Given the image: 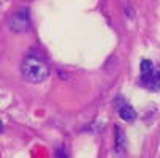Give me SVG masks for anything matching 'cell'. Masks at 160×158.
Returning a JSON list of instances; mask_svg holds the SVG:
<instances>
[{"label":"cell","instance_id":"1","mask_svg":"<svg viewBox=\"0 0 160 158\" xmlns=\"http://www.w3.org/2000/svg\"><path fill=\"white\" fill-rule=\"evenodd\" d=\"M21 73L26 81L32 84H38L49 76V66L44 59L37 55L35 52H30L24 57V60L21 63Z\"/></svg>","mask_w":160,"mask_h":158},{"label":"cell","instance_id":"2","mask_svg":"<svg viewBox=\"0 0 160 158\" xmlns=\"http://www.w3.org/2000/svg\"><path fill=\"white\" fill-rule=\"evenodd\" d=\"M8 27L14 33L29 32L30 30V13H29V8L16 10L8 19Z\"/></svg>","mask_w":160,"mask_h":158},{"label":"cell","instance_id":"3","mask_svg":"<svg viewBox=\"0 0 160 158\" xmlns=\"http://www.w3.org/2000/svg\"><path fill=\"white\" fill-rule=\"evenodd\" d=\"M114 106L118 108V112L122 120L125 122H133L136 119V111L133 109V106L124 100V97H116L114 98Z\"/></svg>","mask_w":160,"mask_h":158},{"label":"cell","instance_id":"4","mask_svg":"<svg viewBox=\"0 0 160 158\" xmlns=\"http://www.w3.org/2000/svg\"><path fill=\"white\" fill-rule=\"evenodd\" d=\"M114 134H116V138H114V150L118 153H125V149H127V138H125V131L116 125L114 127Z\"/></svg>","mask_w":160,"mask_h":158},{"label":"cell","instance_id":"5","mask_svg":"<svg viewBox=\"0 0 160 158\" xmlns=\"http://www.w3.org/2000/svg\"><path fill=\"white\" fill-rule=\"evenodd\" d=\"M140 71H141L140 73V81H141L143 85H146L151 79L152 71H154V63L151 60H143L141 65H140Z\"/></svg>","mask_w":160,"mask_h":158},{"label":"cell","instance_id":"6","mask_svg":"<svg viewBox=\"0 0 160 158\" xmlns=\"http://www.w3.org/2000/svg\"><path fill=\"white\" fill-rule=\"evenodd\" d=\"M146 87H148L149 90H154V92L160 90V65H158V66H154V71H152L151 79H149V82L146 84Z\"/></svg>","mask_w":160,"mask_h":158},{"label":"cell","instance_id":"7","mask_svg":"<svg viewBox=\"0 0 160 158\" xmlns=\"http://www.w3.org/2000/svg\"><path fill=\"white\" fill-rule=\"evenodd\" d=\"M3 130V127H2V122H0V131H2Z\"/></svg>","mask_w":160,"mask_h":158}]
</instances>
